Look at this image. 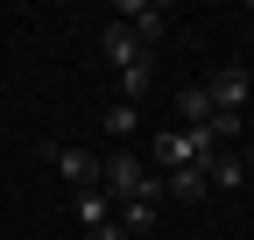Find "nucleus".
Masks as SVG:
<instances>
[{"mask_svg":"<svg viewBox=\"0 0 254 240\" xmlns=\"http://www.w3.org/2000/svg\"><path fill=\"white\" fill-rule=\"evenodd\" d=\"M99 127H106V134H120V141H127V134H141V106H134V99H113Z\"/></svg>","mask_w":254,"mask_h":240,"instance_id":"nucleus-7","label":"nucleus"},{"mask_svg":"<svg viewBox=\"0 0 254 240\" xmlns=\"http://www.w3.org/2000/svg\"><path fill=\"white\" fill-rule=\"evenodd\" d=\"M177 120H184V127H212V92H205V85H184V92H177Z\"/></svg>","mask_w":254,"mask_h":240,"instance_id":"nucleus-6","label":"nucleus"},{"mask_svg":"<svg viewBox=\"0 0 254 240\" xmlns=\"http://www.w3.org/2000/svg\"><path fill=\"white\" fill-rule=\"evenodd\" d=\"M212 113H240L247 99H254V85H247V71H212Z\"/></svg>","mask_w":254,"mask_h":240,"instance_id":"nucleus-4","label":"nucleus"},{"mask_svg":"<svg viewBox=\"0 0 254 240\" xmlns=\"http://www.w3.org/2000/svg\"><path fill=\"white\" fill-rule=\"evenodd\" d=\"M113 219H120V233H127V240H141V233H155V205H120Z\"/></svg>","mask_w":254,"mask_h":240,"instance_id":"nucleus-9","label":"nucleus"},{"mask_svg":"<svg viewBox=\"0 0 254 240\" xmlns=\"http://www.w3.org/2000/svg\"><path fill=\"white\" fill-rule=\"evenodd\" d=\"M106 163V198L113 205H163V177L148 170V156H134V148H113Z\"/></svg>","mask_w":254,"mask_h":240,"instance_id":"nucleus-1","label":"nucleus"},{"mask_svg":"<svg viewBox=\"0 0 254 240\" xmlns=\"http://www.w3.org/2000/svg\"><path fill=\"white\" fill-rule=\"evenodd\" d=\"M247 170H254V120H247Z\"/></svg>","mask_w":254,"mask_h":240,"instance_id":"nucleus-12","label":"nucleus"},{"mask_svg":"<svg viewBox=\"0 0 254 240\" xmlns=\"http://www.w3.org/2000/svg\"><path fill=\"white\" fill-rule=\"evenodd\" d=\"M205 177H212V191H233V184H240V156H212Z\"/></svg>","mask_w":254,"mask_h":240,"instance_id":"nucleus-10","label":"nucleus"},{"mask_svg":"<svg viewBox=\"0 0 254 240\" xmlns=\"http://www.w3.org/2000/svg\"><path fill=\"white\" fill-rule=\"evenodd\" d=\"M163 198H184V205H198V198H212V177L190 163V170H170L163 177Z\"/></svg>","mask_w":254,"mask_h":240,"instance_id":"nucleus-5","label":"nucleus"},{"mask_svg":"<svg viewBox=\"0 0 254 240\" xmlns=\"http://www.w3.org/2000/svg\"><path fill=\"white\" fill-rule=\"evenodd\" d=\"M113 21H127V28H134V36L155 50V43H163V28H170V7H163V0H120Z\"/></svg>","mask_w":254,"mask_h":240,"instance_id":"nucleus-3","label":"nucleus"},{"mask_svg":"<svg viewBox=\"0 0 254 240\" xmlns=\"http://www.w3.org/2000/svg\"><path fill=\"white\" fill-rule=\"evenodd\" d=\"M50 163H57V177L71 191H106V163L92 148H50Z\"/></svg>","mask_w":254,"mask_h":240,"instance_id":"nucleus-2","label":"nucleus"},{"mask_svg":"<svg viewBox=\"0 0 254 240\" xmlns=\"http://www.w3.org/2000/svg\"><path fill=\"white\" fill-rule=\"evenodd\" d=\"M205 134H212V141H233V134H240V113H212Z\"/></svg>","mask_w":254,"mask_h":240,"instance_id":"nucleus-11","label":"nucleus"},{"mask_svg":"<svg viewBox=\"0 0 254 240\" xmlns=\"http://www.w3.org/2000/svg\"><path fill=\"white\" fill-rule=\"evenodd\" d=\"M113 212H120V205H113L106 191H78V219H85V233H92V226H113Z\"/></svg>","mask_w":254,"mask_h":240,"instance_id":"nucleus-8","label":"nucleus"}]
</instances>
